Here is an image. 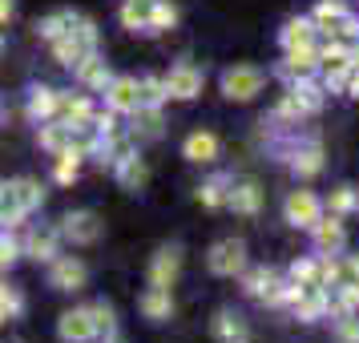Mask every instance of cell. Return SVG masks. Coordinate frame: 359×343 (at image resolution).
<instances>
[{
  "instance_id": "obj_1",
  "label": "cell",
  "mask_w": 359,
  "mask_h": 343,
  "mask_svg": "<svg viewBox=\"0 0 359 343\" xmlns=\"http://www.w3.org/2000/svg\"><path fill=\"white\" fill-rule=\"evenodd\" d=\"M45 202V190L41 182L33 178H17V182H0V222H20L25 214H33L36 206Z\"/></svg>"
},
{
  "instance_id": "obj_2",
  "label": "cell",
  "mask_w": 359,
  "mask_h": 343,
  "mask_svg": "<svg viewBox=\"0 0 359 343\" xmlns=\"http://www.w3.org/2000/svg\"><path fill=\"white\" fill-rule=\"evenodd\" d=\"M206 267L222 278L243 275L246 271V243L243 238H222V243H214L210 255H206Z\"/></svg>"
},
{
  "instance_id": "obj_3",
  "label": "cell",
  "mask_w": 359,
  "mask_h": 343,
  "mask_svg": "<svg viewBox=\"0 0 359 343\" xmlns=\"http://www.w3.org/2000/svg\"><path fill=\"white\" fill-rule=\"evenodd\" d=\"M57 234L69 238L73 246H89V243H97V238H101V218L93 210H73V214L61 218Z\"/></svg>"
},
{
  "instance_id": "obj_4",
  "label": "cell",
  "mask_w": 359,
  "mask_h": 343,
  "mask_svg": "<svg viewBox=\"0 0 359 343\" xmlns=\"http://www.w3.org/2000/svg\"><path fill=\"white\" fill-rule=\"evenodd\" d=\"M262 69H255V65H234V69H226L222 73V93H226L230 101H250L255 93L262 89Z\"/></svg>"
},
{
  "instance_id": "obj_5",
  "label": "cell",
  "mask_w": 359,
  "mask_h": 343,
  "mask_svg": "<svg viewBox=\"0 0 359 343\" xmlns=\"http://www.w3.org/2000/svg\"><path fill=\"white\" fill-rule=\"evenodd\" d=\"M57 335L65 343H93L97 339V323H93V307H73L61 315Z\"/></svg>"
},
{
  "instance_id": "obj_6",
  "label": "cell",
  "mask_w": 359,
  "mask_h": 343,
  "mask_svg": "<svg viewBox=\"0 0 359 343\" xmlns=\"http://www.w3.org/2000/svg\"><path fill=\"white\" fill-rule=\"evenodd\" d=\"M162 81H165V93H170V97L190 101V97L202 93V81H206V77H202V69H194L190 61H182V65H174L170 73H165Z\"/></svg>"
},
{
  "instance_id": "obj_7",
  "label": "cell",
  "mask_w": 359,
  "mask_h": 343,
  "mask_svg": "<svg viewBox=\"0 0 359 343\" xmlns=\"http://www.w3.org/2000/svg\"><path fill=\"white\" fill-rule=\"evenodd\" d=\"M319 218H323V202L311 194V190H291V194H287V222H291V227L311 230Z\"/></svg>"
},
{
  "instance_id": "obj_8",
  "label": "cell",
  "mask_w": 359,
  "mask_h": 343,
  "mask_svg": "<svg viewBox=\"0 0 359 343\" xmlns=\"http://www.w3.org/2000/svg\"><path fill=\"white\" fill-rule=\"evenodd\" d=\"M85 278H89V267H85L81 259H73V255H65V259H53L49 287H57V291H81Z\"/></svg>"
},
{
  "instance_id": "obj_9",
  "label": "cell",
  "mask_w": 359,
  "mask_h": 343,
  "mask_svg": "<svg viewBox=\"0 0 359 343\" xmlns=\"http://www.w3.org/2000/svg\"><path fill=\"white\" fill-rule=\"evenodd\" d=\"M182 275V250L178 246H162L158 255H154V262H149V287H174Z\"/></svg>"
},
{
  "instance_id": "obj_10",
  "label": "cell",
  "mask_w": 359,
  "mask_h": 343,
  "mask_svg": "<svg viewBox=\"0 0 359 343\" xmlns=\"http://www.w3.org/2000/svg\"><path fill=\"white\" fill-rule=\"evenodd\" d=\"M283 287H287V283H283L271 267H259V271L246 275V295L262 299L266 307H278V303H283Z\"/></svg>"
},
{
  "instance_id": "obj_11",
  "label": "cell",
  "mask_w": 359,
  "mask_h": 343,
  "mask_svg": "<svg viewBox=\"0 0 359 343\" xmlns=\"http://www.w3.org/2000/svg\"><path fill=\"white\" fill-rule=\"evenodd\" d=\"M311 234H315V250H319V255H339L343 243H347V230H343L339 214H331V218H319V222L311 227Z\"/></svg>"
},
{
  "instance_id": "obj_12",
  "label": "cell",
  "mask_w": 359,
  "mask_h": 343,
  "mask_svg": "<svg viewBox=\"0 0 359 343\" xmlns=\"http://www.w3.org/2000/svg\"><path fill=\"white\" fill-rule=\"evenodd\" d=\"M101 93H105V105L114 114H133L137 109V77H114Z\"/></svg>"
},
{
  "instance_id": "obj_13",
  "label": "cell",
  "mask_w": 359,
  "mask_h": 343,
  "mask_svg": "<svg viewBox=\"0 0 359 343\" xmlns=\"http://www.w3.org/2000/svg\"><path fill=\"white\" fill-rule=\"evenodd\" d=\"M327 303H331V295H327V287H307V291L294 299V319H303V323H315L319 315H327Z\"/></svg>"
},
{
  "instance_id": "obj_14",
  "label": "cell",
  "mask_w": 359,
  "mask_h": 343,
  "mask_svg": "<svg viewBox=\"0 0 359 343\" xmlns=\"http://www.w3.org/2000/svg\"><path fill=\"white\" fill-rule=\"evenodd\" d=\"M319 69V49L307 45V49H287V61H283V77H291V81H303Z\"/></svg>"
},
{
  "instance_id": "obj_15",
  "label": "cell",
  "mask_w": 359,
  "mask_h": 343,
  "mask_svg": "<svg viewBox=\"0 0 359 343\" xmlns=\"http://www.w3.org/2000/svg\"><path fill=\"white\" fill-rule=\"evenodd\" d=\"M210 331H214V339L218 343H250V331H246V323L234 315V311H218L214 323H210Z\"/></svg>"
},
{
  "instance_id": "obj_16",
  "label": "cell",
  "mask_w": 359,
  "mask_h": 343,
  "mask_svg": "<svg viewBox=\"0 0 359 343\" xmlns=\"http://www.w3.org/2000/svg\"><path fill=\"white\" fill-rule=\"evenodd\" d=\"M57 117L69 121V126L89 121V117H93V101L85 97V93H57Z\"/></svg>"
},
{
  "instance_id": "obj_17",
  "label": "cell",
  "mask_w": 359,
  "mask_h": 343,
  "mask_svg": "<svg viewBox=\"0 0 359 343\" xmlns=\"http://www.w3.org/2000/svg\"><path fill=\"white\" fill-rule=\"evenodd\" d=\"M114 174H117V182H121L126 190H142V186H146V178H149L146 162H142L137 154H126V158H117V162H114Z\"/></svg>"
},
{
  "instance_id": "obj_18",
  "label": "cell",
  "mask_w": 359,
  "mask_h": 343,
  "mask_svg": "<svg viewBox=\"0 0 359 343\" xmlns=\"http://www.w3.org/2000/svg\"><path fill=\"white\" fill-rule=\"evenodd\" d=\"M226 206H230L234 214H259L262 190L255 186V182H238L234 190H226Z\"/></svg>"
},
{
  "instance_id": "obj_19",
  "label": "cell",
  "mask_w": 359,
  "mask_h": 343,
  "mask_svg": "<svg viewBox=\"0 0 359 343\" xmlns=\"http://www.w3.org/2000/svg\"><path fill=\"white\" fill-rule=\"evenodd\" d=\"M57 238H61L57 230H33V234L25 238L20 250H25L29 259H36V262H53V259H57Z\"/></svg>"
},
{
  "instance_id": "obj_20",
  "label": "cell",
  "mask_w": 359,
  "mask_h": 343,
  "mask_svg": "<svg viewBox=\"0 0 359 343\" xmlns=\"http://www.w3.org/2000/svg\"><path fill=\"white\" fill-rule=\"evenodd\" d=\"M182 154H186V158H190V162H214V158H218V137H214L210 130H198V133H190V137H186V146H182Z\"/></svg>"
},
{
  "instance_id": "obj_21",
  "label": "cell",
  "mask_w": 359,
  "mask_h": 343,
  "mask_svg": "<svg viewBox=\"0 0 359 343\" xmlns=\"http://www.w3.org/2000/svg\"><path fill=\"white\" fill-rule=\"evenodd\" d=\"M73 73H77V81H81L85 89H105V85L114 81V73H109V65L101 61L97 53H93V57H85V61H81L77 69H73Z\"/></svg>"
},
{
  "instance_id": "obj_22",
  "label": "cell",
  "mask_w": 359,
  "mask_h": 343,
  "mask_svg": "<svg viewBox=\"0 0 359 343\" xmlns=\"http://www.w3.org/2000/svg\"><path fill=\"white\" fill-rule=\"evenodd\" d=\"M291 166L299 178H315L319 170H323V146L319 142H307V146H299L291 154Z\"/></svg>"
},
{
  "instance_id": "obj_23",
  "label": "cell",
  "mask_w": 359,
  "mask_h": 343,
  "mask_svg": "<svg viewBox=\"0 0 359 343\" xmlns=\"http://www.w3.org/2000/svg\"><path fill=\"white\" fill-rule=\"evenodd\" d=\"M142 315L146 319H170L174 315V295L165 291V287H149L142 295Z\"/></svg>"
},
{
  "instance_id": "obj_24",
  "label": "cell",
  "mask_w": 359,
  "mask_h": 343,
  "mask_svg": "<svg viewBox=\"0 0 359 343\" xmlns=\"http://www.w3.org/2000/svg\"><path fill=\"white\" fill-rule=\"evenodd\" d=\"M311 41H315V20H307V17L287 20V29H283V49H307Z\"/></svg>"
},
{
  "instance_id": "obj_25",
  "label": "cell",
  "mask_w": 359,
  "mask_h": 343,
  "mask_svg": "<svg viewBox=\"0 0 359 343\" xmlns=\"http://www.w3.org/2000/svg\"><path fill=\"white\" fill-rule=\"evenodd\" d=\"M178 25V4L170 0H149V20H146V33H165Z\"/></svg>"
},
{
  "instance_id": "obj_26",
  "label": "cell",
  "mask_w": 359,
  "mask_h": 343,
  "mask_svg": "<svg viewBox=\"0 0 359 343\" xmlns=\"http://www.w3.org/2000/svg\"><path fill=\"white\" fill-rule=\"evenodd\" d=\"M291 93H294V101L303 105V114H307V117L323 109V93H327V89H323V85H315L311 77H303V81H294V89H291Z\"/></svg>"
},
{
  "instance_id": "obj_27",
  "label": "cell",
  "mask_w": 359,
  "mask_h": 343,
  "mask_svg": "<svg viewBox=\"0 0 359 343\" xmlns=\"http://www.w3.org/2000/svg\"><path fill=\"white\" fill-rule=\"evenodd\" d=\"M29 117L33 121H53L57 117V89H33V97H29Z\"/></svg>"
},
{
  "instance_id": "obj_28",
  "label": "cell",
  "mask_w": 359,
  "mask_h": 343,
  "mask_svg": "<svg viewBox=\"0 0 359 343\" xmlns=\"http://www.w3.org/2000/svg\"><path fill=\"white\" fill-rule=\"evenodd\" d=\"M130 117H133V130L142 133V137H158L162 133V114L154 105H137Z\"/></svg>"
},
{
  "instance_id": "obj_29",
  "label": "cell",
  "mask_w": 359,
  "mask_h": 343,
  "mask_svg": "<svg viewBox=\"0 0 359 343\" xmlns=\"http://www.w3.org/2000/svg\"><path fill=\"white\" fill-rule=\"evenodd\" d=\"M146 20H149V0H126V8H121V25L133 29V33H146Z\"/></svg>"
},
{
  "instance_id": "obj_30",
  "label": "cell",
  "mask_w": 359,
  "mask_h": 343,
  "mask_svg": "<svg viewBox=\"0 0 359 343\" xmlns=\"http://www.w3.org/2000/svg\"><path fill=\"white\" fill-rule=\"evenodd\" d=\"M165 97H170V93H165L162 77H146V81H137V105H154V109H162Z\"/></svg>"
},
{
  "instance_id": "obj_31",
  "label": "cell",
  "mask_w": 359,
  "mask_h": 343,
  "mask_svg": "<svg viewBox=\"0 0 359 343\" xmlns=\"http://www.w3.org/2000/svg\"><path fill=\"white\" fill-rule=\"evenodd\" d=\"M198 202H202L206 210H222V206H226V182L222 178L202 182V186H198Z\"/></svg>"
},
{
  "instance_id": "obj_32",
  "label": "cell",
  "mask_w": 359,
  "mask_h": 343,
  "mask_svg": "<svg viewBox=\"0 0 359 343\" xmlns=\"http://www.w3.org/2000/svg\"><path fill=\"white\" fill-rule=\"evenodd\" d=\"M327 206H331V214H351L359 210V194H355V186H335L331 190V198H327Z\"/></svg>"
},
{
  "instance_id": "obj_33",
  "label": "cell",
  "mask_w": 359,
  "mask_h": 343,
  "mask_svg": "<svg viewBox=\"0 0 359 343\" xmlns=\"http://www.w3.org/2000/svg\"><path fill=\"white\" fill-rule=\"evenodd\" d=\"M81 158H85V154H77V149L57 154V170H53V178L61 182V186H69V182L77 178V170H81Z\"/></svg>"
},
{
  "instance_id": "obj_34",
  "label": "cell",
  "mask_w": 359,
  "mask_h": 343,
  "mask_svg": "<svg viewBox=\"0 0 359 343\" xmlns=\"http://www.w3.org/2000/svg\"><path fill=\"white\" fill-rule=\"evenodd\" d=\"M291 278L303 283V287H323V275H319V259H299L291 267Z\"/></svg>"
},
{
  "instance_id": "obj_35",
  "label": "cell",
  "mask_w": 359,
  "mask_h": 343,
  "mask_svg": "<svg viewBox=\"0 0 359 343\" xmlns=\"http://www.w3.org/2000/svg\"><path fill=\"white\" fill-rule=\"evenodd\" d=\"M93 323H97V335H105V339L117 335V315L109 303H93Z\"/></svg>"
},
{
  "instance_id": "obj_36",
  "label": "cell",
  "mask_w": 359,
  "mask_h": 343,
  "mask_svg": "<svg viewBox=\"0 0 359 343\" xmlns=\"http://www.w3.org/2000/svg\"><path fill=\"white\" fill-rule=\"evenodd\" d=\"M335 339L339 343H359V315L355 311H347L335 319Z\"/></svg>"
},
{
  "instance_id": "obj_37",
  "label": "cell",
  "mask_w": 359,
  "mask_h": 343,
  "mask_svg": "<svg viewBox=\"0 0 359 343\" xmlns=\"http://www.w3.org/2000/svg\"><path fill=\"white\" fill-rule=\"evenodd\" d=\"M343 13H347V4H343V0H323V4H319V8H315V25H327V20H335V17H343Z\"/></svg>"
},
{
  "instance_id": "obj_38",
  "label": "cell",
  "mask_w": 359,
  "mask_h": 343,
  "mask_svg": "<svg viewBox=\"0 0 359 343\" xmlns=\"http://www.w3.org/2000/svg\"><path fill=\"white\" fill-rule=\"evenodd\" d=\"M343 283H359V255L339 259V278H335V287H343Z\"/></svg>"
},
{
  "instance_id": "obj_39",
  "label": "cell",
  "mask_w": 359,
  "mask_h": 343,
  "mask_svg": "<svg viewBox=\"0 0 359 343\" xmlns=\"http://www.w3.org/2000/svg\"><path fill=\"white\" fill-rule=\"evenodd\" d=\"M17 259H20V246L13 243L8 234H0V271H8V267H13Z\"/></svg>"
},
{
  "instance_id": "obj_40",
  "label": "cell",
  "mask_w": 359,
  "mask_h": 343,
  "mask_svg": "<svg viewBox=\"0 0 359 343\" xmlns=\"http://www.w3.org/2000/svg\"><path fill=\"white\" fill-rule=\"evenodd\" d=\"M0 307L8 311V315H20V307H25V299H20L13 287H0Z\"/></svg>"
},
{
  "instance_id": "obj_41",
  "label": "cell",
  "mask_w": 359,
  "mask_h": 343,
  "mask_svg": "<svg viewBox=\"0 0 359 343\" xmlns=\"http://www.w3.org/2000/svg\"><path fill=\"white\" fill-rule=\"evenodd\" d=\"M13 13H17V4H13V0H0V25H8Z\"/></svg>"
},
{
  "instance_id": "obj_42",
  "label": "cell",
  "mask_w": 359,
  "mask_h": 343,
  "mask_svg": "<svg viewBox=\"0 0 359 343\" xmlns=\"http://www.w3.org/2000/svg\"><path fill=\"white\" fill-rule=\"evenodd\" d=\"M347 93H351V97H359V69H351V73H347Z\"/></svg>"
},
{
  "instance_id": "obj_43",
  "label": "cell",
  "mask_w": 359,
  "mask_h": 343,
  "mask_svg": "<svg viewBox=\"0 0 359 343\" xmlns=\"http://www.w3.org/2000/svg\"><path fill=\"white\" fill-rule=\"evenodd\" d=\"M351 69H359V45L351 49Z\"/></svg>"
}]
</instances>
